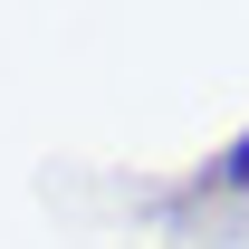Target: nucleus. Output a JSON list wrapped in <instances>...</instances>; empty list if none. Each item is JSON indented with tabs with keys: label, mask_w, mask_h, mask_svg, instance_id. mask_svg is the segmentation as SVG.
I'll list each match as a JSON object with an SVG mask.
<instances>
[{
	"label": "nucleus",
	"mask_w": 249,
	"mask_h": 249,
	"mask_svg": "<svg viewBox=\"0 0 249 249\" xmlns=\"http://www.w3.org/2000/svg\"><path fill=\"white\" fill-rule=\"evenodd\" d=\"M211 182H220V192H249V134H240V144L211 163Z\"/></svg>",
	"instance_id": "obj_1"
}]
</instances>
